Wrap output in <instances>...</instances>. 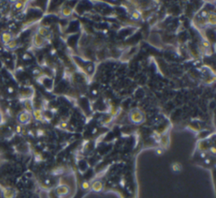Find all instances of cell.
Returning <instances> with one entry per match:
<instances>
[{
  "mask_svg": "<svg viewBox=\"0 0 216 198\" xmlns=\"http://www.w3.org/2000/svg\"><path fill=\"white\" fill-rule=\"evenodd\" d=\"M1 40H2V42L4 45H6L7 43H9L10 41L13 40V36H12L11 33H9V32H3L1 35Z\"/></svg>",
  "mask_w": 216,
  "mask_h": 198,
  "instance_id": "obj_1",
  "label": "cell"
},
{
  "mask_svg": "<svg viewBox=\"0 0 216 198\" xmlns=\"http://www.w3.org/2000/svg\"><path fill=\"white\" fill-rule=\"evenodd\" d=\"M30 119V115L27 112H21L19 115V121L21 123H26V122H28Z\"/></svg>",
  "mask_w": 216,
  "mask_h": 198,
  "instance_id": "obj_2",
  "label": "cell"
},
{
  "mask_svg": "<svg viewBox=\"0 0 216 198\" xmlns=\"http://www.w3.org/2000/svg\"><path fill=\"white\" fill-rule=\"evenodd\" d=\"M8 91H9V93H13L14 89H12V87H9V88L8 89Z\"/></svg>",
  "mask_w": 216,
  "mask_h": 198,
  "instance_id": "obj_5",
  "label": "cell"
},
{
  "mask_svg": "<svg viewBox=\"0 0 216 198\" xmlns=\"http://www.w3.org/2000/svg\"><path fill=\"white\" fill-rule=\"evenodd\" d=\"M5 46H6L9 49H10V50L14 49V48H16V47H17V42H16V41H15V40H12V41H10L9 43H7Z\"/></svg>",
  "mask_w": 216,
  "mask_h": 198,
  "instance_id": "obj_3",
  "label": "cell"
},
{
  "mask_svg": "<svg viewBox=\"0 0 216 198\" xmlns=\"http://www.w3.org/2000/svg\"><path fill=\"white\" fill-rule=\"evenodd\" d=\"M14 7H15V9H21V8L23 7V3H22V2H17V3H15Z\"/></svg>",
  "mask_w": 216,
  "mask_h": 198,
  "instance_id": "obj_4",
  "label": "cell"
}]
</instances>
